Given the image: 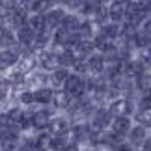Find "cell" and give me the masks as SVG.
I'll return each mask as SVG.
<instances>
[{
	"label": "cell",
	"mask_w": 151,
	"mask_h": 151,
	"mask_svg": "<svg viewBox=\"0 0 151 151\" xmlns=\"http://www.w3.org/2000/svg\"><path fill=\"white\" fill-rule=\"evenodd\" d=\"M86 63H88V69H90V75H93V77H99V75L104 73V69H106V65H104V56L101 54V52H93L88 60H86Z\"/></svg>",
	"instance_id": "10"
},
{
	"label": "cell",
	"mask_w": 151,
	"mask_h": 151,
	"mask_svg": "<svg viewBox=\"0 0 151 151\" xmlns=\"http://www.w3.org/2000/svg\"><path fill=\"white\" fill-rule=\"evenodd\" d=\"M104 37L112 39V41H118L121 37V24H116V22H106V24H103L97 28Z\"/></svg>",
	"instance_id": "20"
},
{
	"label": "cell",
	"mask_w": 151,
	"mask_h": 151,
	"mask_svg": "<svg viewBox=\"0 0 151 151\" xmlns=\"http://www.w3.org/2000/svg\"><path fill=\"white\" fill-rule=\"evenodd\" d=\"M144 95H146L147 99H151V88H149V90H147V91H146V93H144Z\"/></svg>",
	"instance_id": "30"
},
{
	"label": "cell",
	"mask_w": 151,
	"mask_h": 151,
	"mask_svg": "<svg viewBox=\"0 0 151 151\" xmlns=\"http://www.w3.org/2000/svg\"><path fill=\"white\" fill-rule=\"evenodd\" d=\"M95 32H97V26L93 24V22H91L90 19H82V24H80L77 36L80 39H93Z\"/></svg>",
	"instance_id": "22"
},
{
	"label": "cell",
	"mask_w": 151,
	"mask_h": 151,
	"mask_svg": "<svg viewBox=\"0 0 151 151\" xmlns=\"http://www.w3.org/2000/svg\"><path fill=\"white\" fill-rule=\"evenodd\" d=\"M69 75H71V69L58 67V69H54V71L50 73V80L54 82V86H58V88L62 90V86H63V82L69 78Z\"/></svg>",
	"instance_id": "24"
},
{
	"label": "cell",
	"mask_w": 151,
	"mask_h": 151,
	"mask_svg": "<svg viewBox=\"0 0 151 151\" xmlns=\"http://www.w3.org/2000/svg\"><path fill=\"white\" fill-rule=\"evenodd\" d=\"M37 63L43 71L52 73L54 69H58V60H56V52L52 49H45L41 52H37Z\"/></svg>",
	"instance_id": "5"
},
{
	"label": "cell",
	"mask_w": 151,
	"mask_h": 151,
	"mask_svg": "<svg viewBox=\"0 0 151 151\" xmlns=\"http://www.w3.org/2000/svg\"><path fill=\"white\" fill-rule=\"evenodd\" d=\"M112 119H114V116L108 112L106 106H97L95 112L91 114V118H90V127H91L93 132H104V131L110 129Z\"/></svg>",
	"instance_id": "2"
},
{
	"label": "cell",
	"mask_w": 151,
	"mask_h": 151,
	"mask_svg": "<svg viewBox=\"0 0 151 151\" xmlns=\"http://www.w3.org/2000/svg\"><path fill=\"white\" fill-rule=\"evenodd\" d=\"M80 24H82V17H78L77 13H67L62 21V28L67 30V32H71V34H77Z\"/></svg>",
	"instance_id": "19"
},
{
	"label": "cell",
	"mask_w": 151,
	"mask_h": 151,
	"mask_svg": "<svg viewBox=\"0 0 151 151\" xmlns=\"http://www.w3.org/2000/svg\"><path fill=\"white\" fill-rule=\"evenodd\" d=\"M0 151H2V149H0Z\"/></svg>",
	"instance_id": "33"
},
{
	"label": "cell",
	"mask_w": 151,
	"mask_h": 151,
	"mask_svg": "<svg viewBox=\"0 0 151 151\" xmlns=\"http://www.w3.org/2000/svg\"><path fill=\"white\" fill-rule=\"evenodd\" d=\"M56 60H58V67H63V69H73L75 62L78 60L75 56L73 50H67V49H56Z\"/></svg>",
	"instance_id": "12"
},
{
	"label": "cell",
	"mask_w": 151,
	"mask_h": 151,
	"mask_svg": "<svg viewBox=\"0 0 151 151\" xmlns=\"http://www.w3.org/2000/svg\"><path fill=\"white\" fill-rule=\"evenodd\" d=\"M71 123H69V119L67 118H52L50 119V123H49V129L47 132L50 136H65L69 134V131H71Z\"/></svg>",
	"instance_id": "4"
},
{
	"label": "cell",
	"mask_w": 151,
	"mask_h": 151,
	"mask_svg": "<svg viewBox=\"0 0 151 151\" xmlns=\"http://www.w3.org/2000/svg\"><path fill=\"white\" fill-rule=\"evenodd\" d=\"M73 52H75V56H77L78 60H88L93 52H97L95 45H93V39H80L78 45L73 49Z\"/></svg>",
	"instance_id": "11"
},
{
	"label": "cell",
	"mask_w": 151,
	"mask_h": 151,
	"mask_svg": "<svg viewBox=\"0 0 151 151\" xmlns=\"http://www.w3.org/2000/svg\"><path fill=\"white\" fill-rule=\"evenodd\" d=\"M127 138H129V146L131 147L132 146H142V144L146 142V138H147V129L142 127V125H132L129 134H127Z\"/></svg>",
	"instance_id": "13"
},
{
	"label": "cell",
	"mask_w": 151,
	"mask_h": 151,
	"mask_svg": "<svg viewBox=\"0 0 151 151\" xmlns=\"http://www.w3.org/2000/svg\"><path fill=\"white\" fill-rule=\"evenodd\" d=\"M134 119H136V125H142V127H146V129H149V127H151V110L136 112Z\"/></svg>",
	"instance_id": "25"
},
{
	"label": "cell",
	"mask_w": 151,
	"mask_h": 151,
	"mask_svg": "<svg viewBox=\"0 0 151 151\" xmlns=\"http://www.w3.org/2000/svg\"><path fill=\"white\" fill-rule=\"evenodd\" d=\"M67 15L65 8H62V6H56V8H52L47 15H45V22H47V30H52L54 32L56 28L62 26V21L63 17Z\"/></svg>",
	"instance_id": "7"
},
{
	"label": "cell",
	"mask_w": 151,
	"mask_h": 151,
	"mask_svg": "<svg viewBox=\"0 0 151 151\" xmlns=\"http://www.w3.org/2000/svg\"><path fill=\"white\" fill-rule=\"evenodd\" d=\"M50 142H52V136L47 131L39 132V134L34 138V151H50Z\"/></svg>",
	"instance_id": "23"
},
{
	"label": "cell",
	"mask_w": 151,
	"mask_h": 151,
	"mask_svg": "<svg viewBox=\"0 0 151 151\" xmlns=\"http://www.w3.org/2000/svg\"><path fill=\"white\" fill-rule=\"evenodd\" d=\"M17 99H19L21 104H24V106H32V104L36 103V99H34V91H32V90H22V91H19Z\"/></svg>",
	"instance_id": "26"
},
{
	"label": "cell",
	"mask_w": 151,
	"mask_h": 151,
	"mask_svg": "<svg viewBox=\"0 0 151 151\" xmlns=\"http://www.w3.org/2000/svg\"><path fill=\"white\" fill-rule=\"evenodd\" d=\"M131 127H132V119L131 118H114L108 131L114 132V134L119 136V138H125L127 134H129Z\"/></svg>",
	"instance_id": "9"
},
{
	"label": "cell",
	"mask_w": 151,
	"mask_h": 151,
	"mask_svg": "<svg viewBox=\"0 0 151 151\" xmlns=\"http://www.w3.org/2000/svg\"><path fill=\"white\" fill-rule=\"evenodd\" d=\"M129 2H131V0H112V2L108 4V19H110V22L123 24Z\"/></svg>",
	"instance_id": "3"
},
{
	"label": "cell",
	"mask_w": 151,
	"mask_h": 151,
	"mask_svg": "<svg viewBox=\"0 0 151 151\" xmlns=\"http://www.w3.org/2000/svg\"><path fill=\"white\" fill-rule=\"evenodd\" d=\"M73 97L65 93L63 90H54V97H52V106L58 110H69V106L73 104Z\"/></svg>",
	"instance_id": "14"
},
{
	"label": "cell",
	"mask_w": 151,
	"mask_h": 151,
	"mask_svg": "<svg viewBox=\"0 0 151 151\" xmlns=\"http://www.w3.org/2000/svg\"><path fill=\"white\" fill-rule=\"evenodd\" d=\"M6 114H8L11 125H15V127H19L22 121L26 119V110L22 108V106H11V108L6 110Z\"/></svg>",
	"instance_id": "21"
},
{
	"label": "cell",
	"mask_w": 151,
	"mask_h": 151,
	"mask_svg": "<svg viewBox=\"0 0 151 151\" xmlns=\"http://www.w3.org/2000/svg\"><path fill=\"white\" fill-rule=\"evenodd\" d=\"M142 151H151V136H147L146 142L142 144Z\"/></svg>",
	"instance_id": "29"
},
{
	"label": "cell",
	"mask_w": 151,
	"mask_h": 151,
	"mask_svg": "<svg viewBox=\"0 0 151 151\" xmlns=\"http://www.w3.org/2000/svg\"><path fill=\"white\" fill-rule=\"evenodd\" d=\"M136 2H140V4H144V2H147V0H136Z\"/></svg>",
	"instance_id": "32"
},
{
	"label": "cell",
	"mask_w": 151,
	"mask_h": 151,
	"mask_svg": "<svg viewBox=\"0 0 151 151\" xmlns=\"http://www.w3.org/2000/svg\"><path fill=\"white\" fill-rule=\"evenodd\" d=\"M106 108L114 118H131L136 114V103L129 97H119L116 101H110Z\"/></svg>",
	"instance_id": "1"
},
{
	"label": "cell",
	"mask_w": 151,
	"mask_h": 151,
	"mask_svg": "<svg viewBox=\"0 0 151 151\" xmlns=\"http://www.w3.org/2000/svg\"><path fill=\"white\" fill-rule=\"evenodd\" d=\"M146 49H147V50L151 52V37H149V43H147V47H146Z\"/></svg>",
	"instance_id": "31"
},
{
	"label": "cell",
	"mask_w": 151,
	"mask_h": 151,
	"mask_svg": "<svg viewBox=\"0 0 151 151\" xmlns=\"http://www.w3.org/2000/svg\"><path fill=\"white\" fill-rule=\"evenodd\" d=\"M15 36H17V43H19L21 47L30 49L34 37H36V34H34L30 28H28V24H24V26H21L19 30H15Z\"/></svg>",
	"instance_id": "18"
},
{
	"label": "cell",
	"mask_w": 151,
	"mask_h": 151,
	"mask_svg": "<svg viewBox=\"0 0 151 151\" xmlns=\"http://www.w3.org/2000/svg\"><path fill=\"white\" fill-rule=\"evenodd\" d=\"M21 58H22L21 52L15 50V49H4V50H0V71H4V69H8V67L19 65Z\"/></svg>",
	"instance_id": "8"
},
{
	"label": "cell",
	"mask_w": 151,
	"mask_h": 151,
	"mask_svg": "<svg viewBox=\"0 0 151 151\" xmlns=\"http://www.w3.org/2000/svg\"><path fill=\"white\" fill-rule=\"evenodd\" d=\"M9 127H11V121L8 118V114L2 112V114H0V132L6 131V129H9Z\"/></svg>",
	"instance_id": "27"
},
{
	"label": "cell",
	"mask_w": 151,
	"mask_h": 151,
	"mask_svg": "<svg viewBox=\"0 0 151 151\" xmlns=\"http://www.w3.org/2000/svg\"><path fill=\"white\" fill-rule=\"evenodd\" d=\"M62 151H80V146H78V144H75V142H69Z\"/></svg>",
	"instance_id": "28"
},
{
	"label": "cell",
	"mask_w": 151,
	"mask_h": 151,
	"mask_svg": "<svg viewBox=\"0 0 151 151\" xmlns=\"http://www.w3.org/2000/svg\"><path fill=\"white\" fill-rule=\"evenodd\" d=\"M50 112L47 108H41V110H36L32 112V129L34 131H39V132H45L49 129V123H50Z\"/></svg>",
	"instance_id": "6"
},
{
	"label": "cell",
	"mask_w": 151,
	"mask_h": 151,
	"mask_svg": "<svg viewBox=\"0 0 151 151\" xmlns=\"http://www.w3.org/2000/svg\"><path fill=\"white\" fill-rule=\"evenodd\" d=\"M28 28L36 34V36H39V34H45V32H49L47 30V22H45V15H30L28 17Z\"/></svg>",
	"instance_id": "17"
},
{
	"label": "cell",
	"mask_w": 151,
	"mask_h": 151,
	"mask_svg": "<svg viewBox=\"0 0 151 151\" xmlns=\"http://www.w3.org/2000/svg\"><path fill=\"white\" fill-rule=\"evenodd\" d=\"M52 97H54V90L49 88V86H41V88L34 90V99H36L37 104H41V106L50 104L52 103Z\"/></svg>",
	"instance_id": "16"
},
{
	"label": "cell",
	"mask_w": 151,
	"mask_h": 151,
	"mask_svg": "<svg viewBox=\"0 0 151 151\" xmlns=\"http://www.w3.org/2000/svg\"><path fill=\"white\" fill-rule=\"evenodd\" d=\"M15 45H17L15 30H11L9 26H2V30H0V50H4V49H13Z\"/></svg>",
	"instance_id": "15"
}]
</instances>
